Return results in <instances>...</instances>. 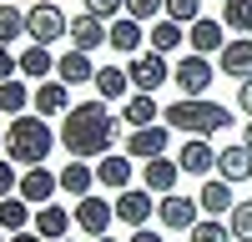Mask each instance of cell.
Instances as JSON below:
<instances>
[{
	"instance_id": "cell-22",
	"label": "cell",
	"mask_w": 252,
	"mask_h": 242,
	"mask_svg": "<svg viewBox=\"0 0 252 242\" xmlns=\"http://www.w3.org/2000/svg\"><path fill=\"white\" fill-rule=\"evenodd\" d=\"M131 177H136V172H131V156H116V151H111V156L96 161V182H101L106 192H126V187H131Z\"/></svg>"
},
{
	"instance_id": "cell-8",
	"label": "cell",
	"mask_w": 252,
	"mask_h": 242,
	"mask_svg": "<svg viewBox=\"0 0 252 242\" xmlns=\"http://www.w3.org/2000/svg\"><path fill=\"white\" fill-rule=\"evenodd\" d=\"M212 76H217V66L207 56H182L177 66H172V81L182 86V96H207V86H212Z\"/></svg>"
},
{
	"instance_id": "cell-31",
	"label": "cell",
	"mask_w": 252,
	"mask_h": 242,
	"mask_svg": "<svg viewBox=\"0 0 252 242\" xmlns=\"http://www.w3.org/2000/svg\"><path fill=\"white\" fill-rule=\"evenodd\" d=\"M222 26L247 35L252 30V0H222Z\"/></svg>"
},
{
	"instance_id": "cell-41",
	"label": "cell",
	"mask_w": 252,
	"mask_h": 242,
	"mask_svg": "<svg viewBox=\"0 0 252 242\" xmlns=\"http://www.w3.org/2000/svg\"><path fill=\"white\" fill-rule=\"evenodd\" d=\"M126 242H166V237L152 232V227H131V237H126Z\"/></svg>"
},
{
	"instance_id": "cell-12",
	"label": "cell",
	"mask_w": 252,
	"mask_h": 242,
	"mask_svg": "<svg viewBox=\"0 0 252 242\" xmlns=\"http://www.w3.org/2000/svg\"><path fill=\"white\" fill-rule=\"evenodd\" d=\"M187 46H192L197 56H217L222 46H227V26L222 20H192V26H187Z\"/></svg>"
},
{
	"instance_id": "cell-2",
	"label": "cell",
	"mask_w": 252,
	"mask_h": 242,
	"mask_svg": "<svg viewBox=\"0 0 252 242\" xmlns=\"http://www.w3.org/2000/svg\"><path fill=\"white\" fill-rule=\"evenodd\" d=\"M56 131L46 116H15L5 131V161H20V167H46V156L56 147Z\"/></svg>"
},
{
	"instance_id": "cell-19",
	"label": "cell",
	"mask_w": 252,
	"mask_h": 242,
	"mask_svg": "<svg viewBox=\"0 0 252 242\" xmlns=\"http://www.w3.org/2000/svg\"><path fill=\"white\" fill-rule=\"evenodd\" d=\"M217 71L232 76V81H247L252 76V40H227L217 51Z\"/></svg>"
},
{
	"instance_id": "cell-27",
	"label": "cell",
	"mask_w": 252,
	"mask_h": 242,
	"mask_svg": "<svg viewBox=\"0 0 252 242\" xmlns=\"http://www.w3.org/2000/svg\"><path fill=\"white\" fill-rule=\"evenodd\" d=\"M61 192H71L76 202L81 197H91V182H96V167H86V161H71V167H61Z\"/></svg>"
},
{
	"instance_id": "cell-38",
	"label": "cell",
	"mask_w": 252,
	"mask_h": 242,
	"mask_svg": "<svg viewBox=\"0 0 252 242\" xmlns=\"http://www.w3.org/2000/svg\"><path fill=\"white\" fill-rule=\"evenodd\" d=\"M20 192V172H15V161H0V197H15Z\"/></svg>"
},
{
	"instance_id": "cell-46",
	"label": "cell",
	"mask_w": 252,
	"mask_h": 242,
	"mask_svg": "<svg viewBox=\"0 0 252 242\" xmlns=\"http://www.w3.org/2000/svg\"><path fill=\"white\" fill-rule=\"evenodd\" d=\"M96 242H116V237H96Z\"/></svg>"
},
{
	"instance_id": "cell-39",
	"label": "cell",
	"mask_w": 252,
	"mask_h": 242,
	"mask_svg": "<svg viewBox=\"0 0 252 242\" xmlns=\"http://www.w3.org/2000/svg\"><path fill=\"white\" fill-rule=\"evenodd\" d=\"M20 76V56H10V46H0V81H15Z\"/></svg>"
},
{
	"instance_id": "cell-28",
	"label": "cell",
	"mask_w": 252,
	"mask_h": 242,
	"mask_svg": "<svg viewBox=\"0 0 252 242\" xmlns=\"http://www.w3.org/2000/svg\"><path fill=\"white\" fill-rule=\"evenodd\" d=\"M146 40H152V51H161V56H172L182 40H187V26H177V20H152V30H146Z\"/></svg>"
},
{
	"instance_id": "cell-43",
	"label": "cell",
	"mask_w": 252,
	"mask_h": 242,
	"mask_svg": "<svg viewBox=\"0 0 252 242\" xmlns=\"http://www.w3.org/2000/svg\"><path fill=\"white\" fill-rule=\"evenodd\" d=\"M0 242H10V232H5V227H0Z\"/></svg>"
},
{
	"instance_id": "cell-4",
	"label": "cell",
	"mask_w": 252,
	"mask_h": 242,
	"mask_svg": "<svg viewBox=\"0 0 252 242\" xmlns=\"http://www.w3.org/2000/svg\"><path fill=\"white\" fill-rule=\"evenodd\" d=\"M66 30H71V20H66V10H61L56 0H35V5L26 10V35L35 40V46L66 40Z\"/></svg>"
},
{
	"instance_id": "cell-23",
	"label": "cell",
	"mask_w": 252,
	"mask_h": 242,
	"mask_svg": "<svg viewBox=\"0 0 252 242\" xmlns=\"http://www.w3.org/2000/svg\"><path fill=\"white\" fill-rule=\"evenodd\" d=\"M101 66H91V56L86 51H66V56H56V81H66V86H81V81H96Z\"/></svg>"
},
{
	"instance_id": "cell-32",
	"label": "cell",
	"mask_w": 252,
	"mask_h": 242,
	"mask_svg": "<svg viewBox=\"0 0 252 242\" xmlns=\"http://www.w3.org/2000/svg\"><path fill=\"white\" fill-rule=\"evenodd\" d=\"M26 35V10L15 5H0V46H10V40Z\"/></svg>"
},
{
	"instance_id": "cell-29",
	"label": "cell",
	"mask_w": 252,
	"mask_h": 242,
	"mask_svg": "<svg viewBox=\"0 0 252 242\" xmlns=\"http://www.w3.org/2000/svg\"><path fill=\"white\" fill-rule=\"evenodd\" d=\"M31 222H35L31 217V202L20 197V192L15 197H0V227H5V232H26Z\"/></svg>"
},
{
	"instance_id": "cell-25",
	"label": "cell",
	"mask_w": 252,
	"mask_h": 242,
	"mask_svg": "<svg viewBox=\"0 0 252 242\" xmlns=\"http://www.w3.org/2000/svg\"><path fill=\"white\" fill-rule=\"evenodd\" d=\"M20 76H26V81H51V76H56L51 46H35V40H31V46L20 51Z\"/></svg>"
},
{
	"instance_id": "cell-14",
	"label": "cell",
	"mask_w": 252,
	"mask_h": 242,
	"mask_svg": "<svg viewBox=\"0 0 252 242\" xmlns=\"http://www.w3.org/2000/svg\"><path fill=\"white\" fill-rule=\"evenodd\" d=\"M141 40H146V30H141V20H131V15H116L106 26V46L121 51V56H141Z\"/></svg>"
},
{
	"instance_id": "cell-21",
	"label": "cell",
	"mask_w": 252,
	"mask_h": 242,
	"mask_svg": "<svg viewBox=\"0 0 252 242\" xmlns=\"http://www.w3.org/2000/svg\"><path fill=\"white\" fill-rule=\"evenodd\" d=\"M157 116H161V111H157V96H152V91H131V96L121 101V121H126L131 131H136V126H157Z\"/></svg>"
},
{
	"instance_id": "cell-36",
	"label": "cell",
	"mask_w": 252,
	"mask_h": 242,
	"mask_svg": "<svg viewBox=\"0 0 252 242\" xmlns=\"http://www.w3.org/2000/svg\"><path fill=\"white\" fill-rule=\"evenodd\" d=\"M126 15L141 20V26H146V20H161L166 15V0H126Z\"/></svg>"
},
{
	"instance_id": "cell-20",
	"label": "cell",
	"mask_w": 252,
	"mask_h": 242,
	"mask_svg": "<svg viewBox=\"0 0 252 242\" xmlns=\"http://www.w3.org/2000/svg\"><path fill=\"white\" fill-rule=\"evenodd\" d=\"M217 177H222V182H247V177H252V147H247V141L217 151Z\"/></svg>"
},
{
	"instance_id": "cell-17",
	"label": "cell",
	"mask_w": 252,
	"mask_h": 242,
	"mask_svg": "<svg viewBox=\"0 0 252 242\" xmlns=\"http://www.w3.org/2000/svg\"><path fill=\"white\" fill-rule=\"evenodd\" d=\"M177 167H182V172H192V177H207V172L217 167L212 141H207V136H187V147L177 151Z\"/></svg>"
},
{
	"instance_id": "cell-35",
	"label": "cell",
	"mask_w": 252,
	"mask_h": 242,
	"mask_svg": "<svg viewBox=\"0 0 252 242\" xmlns=\"http://www.w3.org/2000/svg\"><path fill=\"white\" fill-rule=\"evenodd\" d=\"M166 20H177V26L202 20V0H166Z\"/></svg>"
},
{
	"instance_id": "cell-24",
	"label": "cell",
	"mask_w": 252,
	"mask_h": 242,
	"mask_svg": "<svg viewBox=\"0 0 252 242\" xmlns=\"http://www.w3.org/2000/svg\"><path fill=\"white\" fill-rule=\"evenodd\" d=\"M197 202H202V212L207 217H222V212H232L237 202H232V182H222V177H207L202 182V192H197Z\"/></svg>"
},
{
	"instance_id": "cell-33",
	"label": "cell",
	"mask_w": 252,
	"mask_h": 242,
	"mask_svg": "<svg viewBox=\"0 0 252 242\" xmlns=\"http://www.w3.org/2000/svg\"><path fill=\"white\" fill-rule=\"evenodd\" d=\"M192 242H237V237H232V227H227V222H217V217H202L197 227H192Z\"/></svg>"
},
{
	"instance_id": "cell-42",
	"label": "cell",
	"mask_w": 252,
	"mask_h": 242,
	"mask_svg": "<svg viewBox=\"0 0 252 242\" xmlns=\"http://www.w3.org/2000/svg\"><path fill=\"white\" fill-rule=\"evenodd\" d=\"M10 242H46V237H40L35 227H26V232H10Z\"/></svg>"
},
{
	"instance_id": "cell-16",
	"label": "cell",
	"mask_w": 252,
	"mask_h": 242,
	"mask_svg": "<svg viewBox=\"0 0 252 242\" xmlns=\"http://www.w3.org/2000/svg\"><path fill=\"white\" fill-rule=\"evenodd\" d=\"M71 111V86H66V81H40V86H35V116H66Z\"/></svg>"
},
{
	"instance_id": "cell-15",
	"label": "cell",
	"mask_w": 252,
	"mask_h": 242,
	"mask_svg": "<svg viewBox=\"0 0 252 242\" xmlns=\"http://www.w3.org/2000/svg\"><path fill=\"white\" fill-rule=\"evenodd\" d=\"M177 177H182V167L172 156H157V161H141V187L146 192H157V197H166V192H177Z\"/></svg>"
},
{
	"instance_id": "cell-3",
	"label": "cell",
	"mask_w": 252,
	"mask_h": 242,
	"mask_svg": "<svg viewBox=\"0 0 252 242\" xmlns=\"http://www.w3.org/2000/svg\"><path fill=\"white\" fill-rule=\"evenodd\" d=\"M161 121L187 131V136H217L222 126H232V111L222 101H207V96H182V101H172L161 111Z\"/></svg>"
},
{
	"instance_id": "cell-45",
	"label": "cell",
	"mask_w": 252,
	"mask_h": 242,
	"mask_svg": "<svg viewBox=\"0 0 252 242\" xmlns=\"http://www.w3.org/2000/svg\"><path fill=\"white\" fill-rule=\"evenodd\" d=\"M0 151H5V131H0Z\"/></svg>"
},
{
	"instance_id": "cell-7",
	"label": "cell",
	"mask_w": 252,
	"mask_h": 242,
	"mask_svg": "<svg viewBox=\"0 0 252 242\" xmlns=\"http://www.w3.org/2000/svg\"><path fill=\"white\" fill-rule=\"evenodd\" d=\"M126 76H131L136 91H157V86H166V81H172V66H166L161 51H141V56L126 60Z\"/></svg>"
},
{
	"instance_id": "cell-37",
	"label": "cell",
	"mask_w": 252,
	"mask_h": 242,
	"mask_svg": "<svg viewBox=\"0 0 252 242\" xmlns=\"http://www.w3.org/2000/svg\"><path fill=\"white\" fill-rule=\"evenodd\" d=\"M86 15H96V20L111 26L116 15H126V0H86Z\"/></svg>"
},
{
	"instance_id": "cell-40",
	"label": "cell",
	"mask_w": 252,
	"mask_h": 242,
	"mask_svg": "<svg viewBox=\"0 0 252 242\" xmlns=\"http://www.w3.org/2000/svg\"><path fill=\"white\" fill-rule=\"evenodd\" d=\"M237 106H242V111L252 116V76H247V81H242V86H237Z\"/></svg>"
},
{
	"instance_id": "cell-1",
	"label": "cell",
	"mask_w": 252,
	"mask_h": 242,
	"mask_svg": "<svg viewBox=\"0 0 252 242\" xmlns=\"http://www.w3.org/2000/svg\"><path fill=\"white\" fill-rule=\"evenodd\" d=\"M121 116L111 111V101H76L61 116V147L71 151V161H101L116 151Z\"/></svg>"
},
{
	"instance_id": "cell-30",
	"label": "cell",
	"mask_w": 252,
	"mask_h": 242,
	"mask_svg": "<svg viewBox=\"0 0 252 242\" xmlns=\"http://www.w3.org/2000/svg\"><path fill=\"white\" fill-rule=\"evenodd\" d=\"M31 86L26 81H0V111L5 116H26V106H31Z\"/></svg>"
},
{
	"instance_id": "cell-5",
	"label": "cell",
	"mask_w": 252,
	"mask_h": 242,
	"mask_svg": "<svg viewBox=\"0 0 252 242\" xmlns=\"http://www.w3.org/2000/svg\"><path fill=\"white\" fill-rule=\"evenodd\" d=\"M71 217H76V227L86 232V237H106L111 232V222H116V202H106V197H81L76 207H71Z\"/></svg>"
},
{
	"instance_id": "cell-34",
	"label": "cell",
	"mask_w": 252,
	"mask_h": 242,
	"mask_svg": "<svg viewBox=\"0 0 252 242\" xmlns=\"http://www.w3.org/2000/svg\"><path fill=\"white\" fill-rule=\"evenodd\" d=\"M227 227H232L237 242H252V202H237V207L227 212Z\"/></svg>"
},
{
	"instance_id": "cell-18",
	"label": "cell",
	"mask_w": 252,
	"mask_h": 242,
	"mask_svg": "<svg viewBox=\"0 0 252 242\" xmlns=\"http://www.w3.org/2000/svg\"><path fill=\"white\" fill-rule=\"evenodd\" d=\"M71 212L66 207H61V202H46V207H35V222H31V227L40 232V237H46V242H66V232H71Z\"/></svg>"
},
{
	"instance_id": "cell-10",
	"label": "cell",
	"mask_w": 252,
	"mask_h": 242,
	"mask_svg": "<svg viewBox=\"0 0 252 242\" xmlns=\"http://www.w3.org/2000/svg\"><path fill=\"white\" fill-rule=\"evenodd\" d=\"M56 192H61V177L51 167H26V172H20V197H26L31 207H46Z\"/></svg>"
},
{
	"instance_id": "cell-11",
	"label": "cell",
	"mask_w": 252,
	"mask_h": 242,
	"mask_svg": "<svg viewBox=\"0 0 252 242\" xmlns=\"http://www.w3.org/2000/svg\"><path fill=\"white\" fill-rule=\"evenodd\" d=\"M71 51H101V46H106V20H96V15H86V10H81V15H71Z\"/></svg>"
},
{
	"instance_id": "cell-9",
	"label": "cell",
	"mask_w": 252,
	"mask_h": 242,
	"mask_svg": "<svg viewBox=\"0 0 252 242\" xmlns=\"http://www.w3.org/2000/svg\"><path fill=\"white\" fill-rule=\"evenodd\" d=\"M166 141H172V126H166V121L136 126L131 136H126V156L131 161H157V156H166Z\"/></svg>"
},
{
	"instance_id": "cell-44",
	"label": "cell",
	"mask_w": 252,
	"mask_h": 242,
	"mask_svg": "<svg viewBox=\"0 0 252 242\" xmlns=\"http://www.w3.org/2000/svg\"><path fill=\"white\" fill-rule=\"evenodd\" d=\"M247 147H252V121H247Z\"/></svg>"
},
{
	"instance_id": "cell-6",
	"label": "cell",
	"mask_w": 252,
	"mask_h": 242,
	"mask_svg": "<svg viewBox=\"0 0 252 242\" xmlns=\"http://www.w3.org/2000/svg\"><path fill=\"white\" fill-rule=\"evenodd\" d=\"M157 217H161L166 232H192L197 222H202V202L182 197V192H166V197L157 202Z\"/></svg>"
},
{
	"instance_id": "cell-26",
	"label": "cell",
	"mask_w": 252,
	"mask_h": 242,
	"mask_svg": "<svg viewBox=\"0 0 252 242\" xmlns=\"http://www.w3.org/2000/svg\"><path fill=\"white\" fill-rule=\"evenodd\" d=\"M91 86H96V96H101V101H126V96L136 91V86H131V76H126L121 66H101Z\"/></svg>"
},
{
	"instance_id": "cell-13",
	"label": "cell",
	"mask_w": 252,
	"mask_h": 242,
	"mask_svg": "<svg viewBox=\"0 0 252 242\" xmlns=\"http://www.w3.org/2000/svg\"><path fill=\"white\" fill-rule=\"evenodd\" d=\"M152 192L146 187H126V192H116V217L126 222V227H146V217H152Z\"/></svg>"
}]
</instances>
